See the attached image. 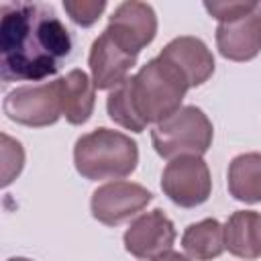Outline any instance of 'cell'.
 Returning <instances> with one entry per match:
<instances>
[{
	"label": "cell",
	"mask_w": 261,
	"mask_h": 261,
	"mask_svg": "<svg viewBox=\"0 0 261 261\" xmlns=\"http://www.w3.org/2000/svg\"><path fill=\"white\" fill-rule=\"evenodd\" d=\"M71 53V37L55 10L39 2H6L0 20V75L4 82H41Z\"/></svg>",
	"instance_id": "cell-1"
},
{
	"label": "cell",
	"mask_w": 261,
	"mask_h": 261,
	"mask_svg": "<svg viewBox=\"0 0 261 261\" xmlns=\"http://www.w3.org/2000/svg\"><path fill=\"white\" fill-rule=\"evenodd\" d=\"M188 90L186 77L157 55L108 94L106 112L118 126L143 133L149 124H159L175 114Z\"/></svg>",
	"instance_id": "cell-2"
},
{
	"label": "cell",
	"mask_w": 261,
	"mask_h": 261,
	"mask_svg": "<svg viewBox=\"0 0 261 261\" xmlns=\"http://www.w3.org/2000/svg\"><path fill=\"white\" fill-rule=\"evenodd\" d=\"M75 171L90 181L124 179L139 165L137 143L114 128H94L77 137L73 145Z\"/></svg>",
	"instance_id": "cell-3"
},
{
	"label": "cell",
	"mask_w": 261,
	"mask_h": 261,
	"mask_svg": "<svg viewBox=\"0 0 261 261\" xmlns=\"http://www.w3.org/2000/svg\"><path fill=\"white\" fill-rule=\"evenodd\" d=\"M214 126L206 112L198 106H181L175 114L155 124L151 143L161 159H175L184 155L202 157L212 147Z\"/></svg>",
	"instance_id": "cell-4"
},
{
	"label": "cell",
	"mask_w": 261,
	"mask_h": 261,
	"mask_svg": "<svg viewBox=\"0 0 261 261\" xmlns=\"http://www.w3.org/2000/svg\"><path fill=\"white\" fill-rule=\"evenodd\" d=\"M2 110L6 118L22 126L43 128L55 124L63 116L57 80L14 88L6 94Z\"/></svg>",
	"instance_id": "cell-5"
},
{
	"label": "cell",
	"mask_w": 261,
	"mask_h": 261,
	"mask_svg": "<svg viewBox=\"0 0 261 261\" xmlns=\"http://www.w3.org/2000/svg\"><path fill=\"white\" fill-rule=\"evenodd\" d=\"M161 190L179 208H196L212 194V175L208 163L198 155L171 159L161 173Z\"/></svg>",
	"instance_id": "cell-6"
},
{
	"label": "cell",
	"mask_w": 261,
	"mask_h": 261,
	"mask_svg": "<svg viewBox=\"0 0 261 261\" xmlns=\"http://www.w3.org/2000/svg\"><path fill=\"white\" fill-rule=\"evenodd\" d=\"M151 200L153 194L145 186L126 179H116L102 184L92 192L90 210L98 222L106 226H118L141 210H145Z\"/></svg>",
	"instance_id": "cell-7"
},
{
	"label": "cell",
	"mask_w": 261,
	"mask_h": 261,
	"mask_svg": "<svg viewBox=\"0 0 261 261\" xmlns=\"http://www.w3.org/2000/svg\"><path fill=\"white\" fill-rule=\"evenodd\" d=\"M106 31L122 49L139 57V53L151 45L157 35V14L147 2H120L108 16Z\"/></svg>",
	"instance_id": "cell-8"
},
{
	"label": "cell",
	"mask_w": 261,
	"mask_h": 261,
	"mask_svg": "<svg viewBox=\"0 0 261 261\" xmlns=\"http://www.w3.org/2000/svg\"><path fill=\"white\" fill-rule=\"evenodd\" d=\"M175 237L177 232L171 218L161 208H155L139 214L128 224V228L122 234V243L128 255L147 261L161 253L171 251Z\"/></svg>",
	"instance_id": "cell-9"
},
{
	"label": "cell",
	"mask_w": 261,
	"mask_h": 261,
	"mask_svg": "<svg viewBox=\"0 0 261 261\" xmlns=\"http://www.w3.org/2000/svg\"><path fill=\"white\" fill-rule=\"evenodd\" d=\"M88 65L94 88L112 92L130 77L128 73L137 65V55L122 49L114 41V37L104 29L90 47Z\"/></svg>",
	"instance_id": "cell-10"
},
{
	"label": "cell",
	"mask_w": 261,
	"mask_h": 261,
	"mask_svg": "<svg viewBox=\"0 0 261 261\" xmlns=\"http://www.w3.org/2000/svg\"><path fill=\"white\" fill-rule=\"evenodd\" d=\"M159 57L171 63L188 82L190 88L206 84L214 73V55L200 37L181 35L171 39L161 51Z\"/></svg>",
	"instance_id": "cell-11"
},
{
	"label": "cell",
	"mask_w": 261,
	"mask_h": 261,
	"mask_svg": "<svg viewBox=\"0 0 261 261\" xmlns=\"http://www.w3.org/2000/svg\"><path fill=\"white\" fill-rule=\"evenodd\" d=\"M218 53L228 61H251L261 53V6L232 22L216 27Z\"/></svg>",
	"instance_id": "cell-12"
},
{
	"label": "cell",
	"mask_w": 261,
	"mask_h": 261,
	"mask_svg": "<svg viewBox=\"0 0 261 261\" xmlns=\"http://www.w3.org/2000/svg\"><path fill=\"white\" fill-rule=\"evenodd\" d=\"M61 114L73 126L86 124L94 114L96 106V88L92 77L82 69H71L65 75L57 77Z\"/></svg>",
	"instance_id": "cell-13"
},
{
	"label": "cell",
	"mask_w": 261,
	"mask_h": 261,
	"mask_svg": "<svg viewBox=\"0 0 261 261\" xmlns=\"http://www.w3.org/2000/svg\"><path fill=\"white\" fill-rule=\"evenodd\" d=\"M224 247L230 255L255 261L261 257V214L237 210L224 222Z\"/></svg>",
	"instance_id": "cell-14"
},
{
	"label": "cell",
	"mask_w": 261,
	"mask_h": 261,
	"mask_svg": "<svg viewBox=\"0 0 261 261\" xmlns=\"http://www.w3.org/2000/svg\"><path fill=\"white\" fill-rule=\"evenodd\" d=\"M228 194L243 204L261 202V153H241L232 157L226 173Z\"/></svg>",
	"instance_id": "cell-15"
},
{
	"label": "cell",
	"mask_w": 261,
	"mask_h": 261,
	"mask_svg": "<svg viewBox=\"0 0 261 261\" xmlns=\"http://www.w3.org/2000/svg\"><path fill=\"white\" fill-rule=\"evenodd\" d=\"M181 249L192 261H212L220 257L224 247V224L216 218H204L186 226L181 234Z\"/></svg>",
	"instance_id": "cell-16"
},
{
	"label": "cell",
	"mask_w": 261,
	"mask_h": 261,
	"mask_svg": "<svg viewBox=\"0 0 261 261\" xmlns=\"http://www.w3.org/2000/svg\"><path fill=\"white\" fill-rule=\"evenodd\" d=\"M24 167V149L10 135L2 133V186L8 188Z\"/></svg>",
	"instance_id": "cell-17"
},
{
	"label": "cell",
	"mask_w": 261,
	"mask_h": 261,
	"mask_svg": "<svg viewBox=\"0 0 261 261\" xmlns=\"http://www.w3.org/2000/svg\"><path fill=\"white\" fill-rule=\"evenodd\" d=\"M63 10L77 27H92L106 10L104 0H63Z\"/></svg>",
	"instance_id": "cell-18"
},
{
	"label": "cell",
	"mask_w": 261,
	"mask_h": 261,
	"mask_svg": "<svg viewBox=\"0 0 261 261\" xmlns=\"http://www.w3.org/2000/svg\"><path fill=\"white\" fill-rule=\"evenodd\" d=\"M261 4L259 2H204V8L206 12L220 22H232V20H239L251 12H255Z\"/></svg>",
	"instance_id": "cell-19"
},
{
	"label": "cell",
	"mask_w": 261,
	"mask_h": 261,
	"mask_svg": "<svg viewBox=\"0 0 261 261\" xmlns=\"http://www.w3.org/2000/svg\"><path fill=\"white\" fill-rule=\"evenodd\" d=\"M147 261H192L188 255H181V253H177V251H167V253H161V255H157V257H153V259H147Z\"/></svg>",
	"instance_id": "cell-20"
},
{
	"label": "cell",
	"mask_w": 261,
	"mask_h": 261,
	"mask_svg": "<svg viewBox=\"0 0 261 261\" xmlns=\"http://www.w3.org/2000/svg\"><path fill=\"white\" fill-rule=\"evenodd\" d=\"M6 261H33V259H29V257H10Z\"/></svg>",
	"instance_id": "cell-21"
}]
</instances>
